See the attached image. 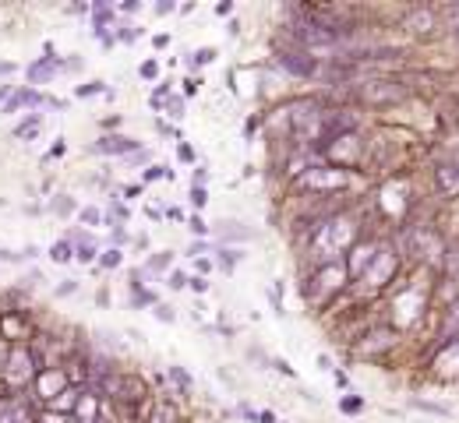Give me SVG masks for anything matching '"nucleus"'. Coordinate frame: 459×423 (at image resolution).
Returning a JSON list of instances; mask_svg holds the SVG:
<instances>
[{
  "label": "nucleus",
  "instance_id": "nucleus-1",
  "mask_svg": "<svg viewBox=\"0 0 459 423\" xmlns=\"http://www.w3.org/2000/svg\"><path fill=\"white\" fill-rule=\"evenodd\" d=\"M276 64H279L287 74H294V78H315V74H318V57H311V53L301 50V46H283V50L276 53Z\"/></svg>",
  "mask_w": 459,
  "mask_h": 423
},
{
  "label": "nucleus",
  "instance_id": "nucleus-2",
  "mask_svg": "<svg viewBox=\"0 0 459 423\" xmlns=\"http://www.w3.org/2000/svg\"><path fill=\"white\" fill-rule=\"evenodd\" d=\"M406 96V89L399 82H364L360 85V99L367 106H389V103H399Z\"/></svg>",
  "mask_w": 459,
  "mask_h": 423
},
{
  "label": "nucleus",
  "instance_id": "nucleus-3",
  "mask_svg": "<svg viewBox=\"0 0 459 423\" xmlns=\"http://www.w3.org/2000/svg\"><path fill=\"white\" fill-rule=\"evenodd\" d=\"M343 183H346L343 166H311L301 176V187H311V190H339Z\"/></svg>",
  "mask_w": 459,
  "mask_h": 423
},
{
  "label": "nucleus",
  "instance_id": "nucleus-4",
  "mask_svg": "<svg viewBox=\"0 0 459 423\" xmlns=\"http://www.w3.org/2000/svg\"><path fill=\"white\" fill-rule=\"evenodd\" d=\"M92 152H99V155H134V152H142V141H134L127 134H103L92 145Z\"/></svg>",
  "mask_w": 459,
  "mask_h": 423
},
{
  "label": "nucleus",
  "instance_id": "nucleus-5",
  "mask_svg": "<svg viewBox=\"0 0 459 423\" xmlns=\"http://www.w3.org/2000/svg\"><path fill=\"white\" fill-rule=\"evenodd\" d=\"M378 244H357L353 251H350V261H346V275L350 279H364V272L371 268V261L378 258Z\"/></svg>",
  "mask_w": 459,
  "mask_h": 423
},
{
  "label": "nucleus",
  "instance_id": "nucleus-6",
  "mask_svg": "<svg viewBox=\"0 0 459 423\" xmlns=\"http://www.w3.org/2000/svg\"><path fill=\"white\" fill-rule=\"evenodd\" d=\"M392 272H396V254H392V251H378V258H375L371 268L364 272V282H371V286H385V282L392 279Z\"/></svg>",
  "mask_w": 459,
  "mask_h": 423
},
{
  "label": "nucleus",
  "instance_id": "nucleus-7",
  "mask_svg": "<svg viewBox=\"0 0 459 423\" xmlns=\"http://www.w3.org/2000/svg\"><path fill=\"white\" fill-rule=\"evenodd\" d=\"M434 187L441 197H459V166L455 162L434 166Z\"/></svg>",
  "mask_w": 459,
  "mask_h": 423
},
{
  "label": "nucleus",
  "instance_id": "nucleus-8",
  "mask_svg": "<svg viewBox=\"0 0 459 423\" xmlns=\"http://www.w3.org/2000/svg\"><path fill=\"white\" fill-rule=\"evenodd\" d=\"M61 67H64V64H61V60L54 57V50L46 46V57H43V60H36V64H29L25 78H29L32 85H43V82H50V78H54V74H57Z\"/></svg>",
  "mask_w": 459,
  "mask_h": 423
},
{
  "label": "nucleus",
  "instance_id": "nucleus-9",
  "mask_svg": "<svg viewBox=\"0 0 459 423\" xmlns=\"http://www.w3.org/2000/svg\"><path fill=\"white\" fill-rule=\"evenodd\" d=\"M406 29L417 32V36L434 32V29H438V11H434V8H417V11H410V15H406Z\"/></svg>",
  "mask_w": 459,
  "mask_h": 423
},
{
  "label": "nucleus",
  "instance_id": "nucleus-10",
  "mask_svg": "<svg viewBox=\"0 0 459 423\" xmlns=\"http://www.w3.org/2000/svg\"><path fill=\"white\" fill-rule=\"evenodd\" d=\"M215 261H219V268L230 275V272L237 268V261H244V251H237V247H219V251H215Z\"/></svg>",
  "mask_w": 459,
  "mask_h": 423
},
{
  "label": "nucleus",
  "instance_id": "nucleus-11",
  "mask_svg": "<svg viewBox=\"0 0 459 423\" xmlns=\"http://www.w3.org/2000/svg\"><path fill=\"white\" fill-rule=\"evenodd\" d=\"M219 233H222V240H251L255 237V230H244L241 223H219Z\"/></svg>",
  "mask_w": 459,
  "mask_h": 423
},
{
  "label": "nucleus",
  "instance_id": "nucleus-12",
  "mask_svg": "<svg viewBox=\"0 0 459 423\" xmlns=\"http://www.w3.org/2000/svg\"><path fill=\"white\" fill-rule=\"evenodd\" d=\"M212 60H215V50H212V46H201L198 53H191V57H187V67H191V71H198L201 64H212Z\"/></svg>",
  "mask_w": 459,
  "mask_h": 423
},
{
  "label": "nucleus",
  "instance_id": "nucleus-13",
  "mask_svg": "<svg viewBox=\"0 0 459 423\" xmlns=\"http://www.w3.org/2000/svg\"><path fill=\"white\" fill-rule=\"evenodd\" d=\"M39 124H43V117H39V113H32L29 120H22V124L15 127V138H32V134L39 131Z\"/></svg>",
  "mask_w": 459,
  "mask_h": 423
},
{
  "label": "nucleus",
  "instance_id": "nucleus-14",
  "mask_svg": "<svg viewBox=\"0 0 459 423\" xmlns=\"http://www.w3.org/2000/svg\"><path fill=\"white\" fill-rule=\"evenodd\" d=\"M71 258H75V251H71V244H68V240H61V244H54V247H50V261L64 265V261H71Z\"/></svg>",
  "mask_w": 459,
  "mask_h": 423
},
{
  "label": "nucleus",
  "instance_id": "nucleus-15",
  "mask_svg": "<svg viewBox=\"0 0 459 423\" xmlns=\"http://www.w3.org/2000/svg\"><path fill=\"white\" fill-rule=\"evenodd\" d=\"M106 92V82H85V85H75V96L78 99H89V96H99Z\"/></svg>",
  "mask_w": 459,
  "mask_h": 423
},
{
  "label": "nucleus",
  "instance_id": "nucleus-16",
  "mask_svg": "<svg viewBox=\"0 0 459 423\" xmlns=\"http://www.w3.org/2000/svg\"><path fill=\"white\" fill-rule=\"evenodd\" d=\"M152 180H173V169H166V166H149V169L142 173V183H152Z\"/></svg>",
  "mask_w": 459,
  "mask_h": 423
},
{
  "label": "nucleus",
  "instance_id": "nucleus-17",
  "mask_svg": "<svg viewBox=\"0 0 459 423\" xmlns=\"http://www.w3.org/2000/svg\"><path fill=\"white\" fill-rule=\"evenodd\" d=\"M339 409H343L346 416H357V412L364 409V398H360V395H343V398H339Z\"/></svg>",
  "mask_w": 459,
  "mask_h": 423
},
{
  "label": "nucleus",
  "instance_id": "nucleus-18",
  "mask_svg": "<svg viewBox=\"0 0 459 423\" xmlns=\"http://www.w3.org/2000/svg\"><path fill=\"white\" fill-rule=\"evenodd\" d=\"M410 405H413V409H420V412H431V416H448V405H438V402H424V398H413Z\"/></svg>",
  "mask_w": 459,
  "mask_h": 423
},
{
  "label": "nucleus",
  "instance_id": "nucleus-19",
  "mask_svg": "<svg viewBox=\"0 0 459 423\" xmlns=\"http://www.w3.org/2000/svg\"><path fill=\"white\" fill-rule=\"evenodd\" d=\"M22 106H29V89H22L18 96H11L4 106H0V113H15V110H22Z\"/></svg>",
  "mask_w": 459,
  "mask_h": 423
},
{
  "label": "nucleus",
  "instance_id": "nucleus-20",
  "mask_svg": "<svg viewBox=\"0 0 459 423\" xmlns=\"http://www.w3.org/2000/svg\"><path fill=\"white\" fill-rule=\"evenodd\" d=\"M99 265H103V268H120V265H124V254H120V247H110V251L99 258Z\"/></svg>",
  "mask_w": 459,
  "mask_h": 423
},
{
  "label": "nucleus",
  "instance_id": "nucleus-21",
  "mask_svg": "<svg viewBox=\"0 0 459 423\" xmlns=\"http://www.w3.org/2000/svg\"><path fill=\"white\" fill-rule=\"evenodd\" d=\"M187 230H191L194 237H208V223H205L201 216H191V219H187Z\"/></svg>",
  "mask_w": 459,
  "mask_h": 423
},
{
  "label": "nucleus",
  "instance_id": "nucleus-22",
  "mask_svg": "<svg viewBox=\"0 0 459 423\" xmlns=\"http://www.w3.org/2000/svg\"><path fill=\"white\" fill-rule=\"evenodd\" d=\"M75 258L85 265V261H96V244H78V251H75Z\"/></svg>",
  "mask_w": 459,
  "mask_h": 423
},
{
  "label": "nucleus",
  "instance_id": "nucleus-23",
  "mask_svg": "<svg viewBox=\"0 0 459 423\" xmlns=\"http://www.w3.org/2000/svg\"><path fill=\"white\" fill-rule=\"evenodd\" d=\"M54 212H57V216H71V212H75V201H71V197H64V194H61V197H57V201H54Z\"/></svg>",
  "mask_w": 459,
  "mask_h": 423
},
{
  "label": "nucleus",
  "instance_id": "nucleus-24",
  "mask_svg": "<svg viewBox=\"0 0 459 423\" xmlns=\"http://www.w3.org/2000/svg\"><path fill=\"white\" fill-rule=\"evenodd\" d=\"M82 223L99 226V223H103V212H99V208H82Z\"/></svg>",
  "mask_w": 459,
  "mask_h": 423
},
{
  "label": "nucleus",
  "instance_id": "nucleus-25",
  "mask_svg": "<svg viewBox=\"0 0 459 423\" xmlns=\"http://www.w3.org/2000/svg\"><path fill=\"white\" fill-rule=\"evenodd\" d=\"M166 110H170V117H184V99H180V96H170V99H166Z\"/></svg>",
  "mask_w": 459,
  "mask_h": 423
},
{
  "label": "nucleus",
  "instance_id": "nucleus-26",
  "mask_svg": "<svg viewBox=\"0 0 459 423\" xmlns=\"http://www.w3.org/2000/svg\"><path fill=\"white\" fill-rule=\"evenodd\" d=\"M205 201H208V190H205V187H191V204H194V208H205Z\"/></svg>",
  "mask_w": 459,
  "mask_h": 423
},
{
  "label": "nucleus",
  "instance_id": "nucleus-27",
  "mask_svg": "<svg viewBox=\"0 0 459 423\" xmlns=\"http://www.w3.org/2000/svg\"><path fill=\"white\" fill-rule=\"evenodd\" d=\"M131 307H156V297H152V293H134V297H131Z\"/></svg>",
  "mask_w": 459,
  "mask_h": 423
},
{
  "label": "nucleus",
  "instance_id": "nucleus-28",
  "mask_svg": "<svg viewBox=\"0 0 459 423\" xmlns=\"http://www.w3.org/2000/svg\"><path fill=\"white\" fill-rule=\"evenodd\" d=\"M170 377H173V381H177V384H180V388H184V391H187V388H191V377H187V374H184V370H180V367H170Z\"/></svg>",
  "mask_w": 459,
  "mask_h": 423
},
{
  "label": "nucleus",
  "instance_id": "nucleus-29",
  "mask_svg": "<svg viewBox=\"0 0 459 423\" xmlns=\"http://www.w3.org/2000/svg\"><path fill=\"white\" fill-rule=\"evenodd\" d=\"M149 268H152V272H163V268H170V254H156V258L149 261Z\"/></svg>",
  "mask_w": 459,
  "mask_h": 423
},
{
  "label": "nucleus",
  "instance_id": "nucleus-30",
  "mask_svg": "<svg viewBox=\"0 0 459 423\" xmlns=\"http://www.w3.org/2000/svg\"><path fill=\"white\" fill-rule=\"evenodd\" d=\"M156 318H159V321H170V325H173V318H177V314H173V307H166V304H156Z\"/></svg>",
  "mask_w": 459,
  "mask_h": 423
},
{
  "label": "nucleus",
  "instance_id": "nucleus-31",
  "mask_svg": "<svg viewBox=\"0 0 459 423\" xmlns=\"http://www.w3.org/2000/svg\"><path fill=\"white\" fill-rule=\"evenodd\" d=\"M187 286H191L194 293H205V289H208V279H205V275H194V279H187Z\"/></svg>",
  "mask_w": 459,
  "mask_h": 423
},
{
  "label": "nucleus",
  "instance_id": "nucleus-32",
  "mask_svg": "<svg viewBox=\"0 0 459 423\" xmlns=\"http://www.w3.org/2000/svg\"><path fill=\"white\" fill-rule=\"evenodd\" d=\"M156 74H159V67H156V60H145V64H142V78H149V82H152Z\"/></svg>",
  "mask_w": 459,
  "mask_h": 423
},
{
  "label": "nucleus",
  "instance_id": "nucleus-33",
  "mask_svg": "<svg viewBox=\"0 0 459 423\" xmlns=\"http://www.w3.org/2000/svg\"><path fill=\"white\" fill-rule=\"evenodd\" d=\"M75 289H78V282H75V279H64V286H57V297H71Z\"/></svg>",
  "mask_w": 459,
  "mask_h": 423
},
{
  "label": "nucleus",
  "instance_id": "nucleus-34",
  "mask_svg": "<svg viewBox=\"0 0 459 423\" xmlns=\"http://www.w3.org/2000/svg\"><path fill=\"white\" fill-rule=\"evenodd\" d=\"M272 367H276L279 374H287V377H297V370H294V367H290L287 360H272Z\"/></svg>",
  "mask_w": 459,
  "mask_h": 423
},
{
  "label": "nucleus",
  "instance_id": "nucleus-35",
  "mask_svg": "<svg viewBox=\"0 0 459 423\" xmlns=\"http://www.w3.org/2000/svg\"><path fill=\"white\" fill-rule=\"evenodd\" d=\"M0 261H8V265H18V261H25V254H15V251H0Z\"/></svg>",
  "mask_w": 459,
  "mask_h": 423
},
{
  "label": "nucleus",
  "instance_id": "nucleus-36",
  "mask_svg": "<svg viewBox=\"0 0 459 423\" xmlns=\"http://www.w3.org/2000/svg\"><path fill=\"white\" fill-rule=\"evenodd\" d=\"M215 15H219V18L234 15V0H222V4H215Z\"/></svg>",
  "mask_w": 459,
  "mask_h": 423
},
{
  "label": "nucleus",
  "instance_id": "nucleus-37",
  "mask_svg": "<svg viewBox=\"0 0 459 423\" xmlns=\"http://www.w3.org/2000/svg\"><path fill=\"white\" fill-rule=\"evenodd\" d=\"M177 155H180V162H194V148H191V145H180Z\"/></svg>",
  "mask_w": 459,
  "mask_h": 423
},
{
  "label": "nucleus",
  "instance_id": "nucleus-38",
  "mask_svg": "<svg viewBox=\"0 0 459 423\" xmlns=\"http://www.w3.org/2000/svg\"><path fill=\"white\" fill-rule=\"evenodd\" d=\"M205 183H208V169L198 166V169H194V187H205Z\"/></svg>",
  "mask_w": 459,
  "mask_h": 423
},
{
  "label": "nucleus",
  "instance_id": "nucleus-39",
  "mask_svg": "<svg viewBox=\"0 0 459 423\" xmlns=\"http://www.w3.org/2000/svg\"><path fill=\"white\" fill-rule=\"evenodd\" d=\"M180 286H187L184 272H170V289H180Z\"/></svg>",
  "mask_w": 459,
  "mask_h": 423
},
{
  "label": "nucleus",
  "instance_id": "nucleus-40",
  "mask_svg": "<svg viewBox=\"0 0 459 423\" xmlns=\"http://www.w3.org/2000/svg\"><path fill=\"white\" fill-rule=\"evenodd\" d=\"M110 212H113V216H117V219H120V223H124V219H127V208H124V204H120V201H110Z\"/></svg>",
  "mask_w": 459,
  "mask_h": 423
},
{
  "label": "nucleus",
  "instance_id": "nucleus-41",
  "mask_svg": "<svg viewBox=\"0 0 459 423\" xmlns=\"http://www.w3.org/2000/svg\"><path fill=\"white\" fill-rule=\"evenodd\" d=\"M205 251H208V244H205V240H194L187 254H191V258H198V254H205Z\"/></svg>",
  "mask_w": 459,
  "mask_h": 423
},
{
  "label": "nucleus",
  "instance_id": "nucleus-42",
  "mask_svg": "<svg viewBox=\"0 0 459 423\" xmlns=\"http://www.w3.org/2000/svg\"><path fill=\"white\" fill-rule=\"evenodd\" d=\"M152 46H156V50H166V46H170V36H166V32H159V36L152 39Z\"/></svg>",
  "mask_w": 459,
  "mask_h": 423
},
{
  "label": "nucleus",
  "instance_id": "nucleus-43",
  "mask_svg": "<svg viewBox=\"0 0 459 423\" xmlns=\"http://www.w3.org/2000/svg\"><path fill=\"white\" fill-rule=\"evenodd\" d=\"M198 85H201V78H187V82H184V92H187V96H194V92H198Z\"/></svg>",
  "mask_w": 459,
  "mask_h": 423
},
{
  "label": "nucleus",
  "instance_id": "nucleus-44",
  "mask_svg": "<svg viewBox=\"0 0 459 423\" xmlns=\"http://www.w3.org/2000/svg\"><path fill=\"white\" fill-rule=\"evenodd\" d=\"M448 25L459 32V4H455V8H448Z\"/></svg>",
  "mask_w": 459,
  "mask_h": 423
},
{
  "label": "nucleus",
  "instance_id": "nucleus-45",
  "mask_svg": "<svg viewBox=\"0 0 459 423\" xmlns=\"http://www.w3.org/2000/svg\"><path fill=\"white\" fill-rule=\"evenodd\" d=\"M173 11V0H163V4H156V15H170Z\"/></svg>",
  "mask_w": 459,
  "mask_h": 423
},
{
  "label": "nucleus",
  "instance_id": "nucleus-46",
  "mask_svg": "<svg viewBox=\"0 0 459 423\" xmlns=\"http://www.w3.org/2000/svg\"><path fill=\"white\" fill-rule=\"evenodd\" d=\"M269 304H272V311L283 318V304H279V297H276V293H269Z\"/></svg>",
  "mask_w": 459,
  "mask_h": 423
},
{
  "label": "nucleus",
  "instance_id": "nucleus-47",
  "mask_svg": "<svg viewBox=\"0 0 459 423\" xmlns=\"http://www.w3.org/2000/svg\"><path fill=\"white\" fill-rule=\"evenodd\" d=\"M258 423H276V412H269V409H262V412H258Z\"/></svg>",
  "mask_w": 459,
  "mask_h": 423
},
{
  "label": "nucleus",
  "instance_id": "nucleus-48",
  "mask_svg": "<svg viewBox=\"0 0 459 423\" xmlns=\"http://www.w3.org/2000/svg\"><path fill=\"white\" fill-rule=\"evenodd\" d=\"M22 254H25V258H29V261H32V258H39V247H36V244H29V247H25V251H22Z\"/></svg>",
  "mask_w": 459,
  "mask_h": 423
},
{
  "label": "nucleus",
  "instance_id": "nucleus-49",
  "mask_svg": "<svg viewBox=\"0 0 459 423\" xmlns=\"http://www.w3.org/2000/svg\"><path fill=\"white\" fill-rule=\"evenodd\" d=\"M255 131H258V120H255V117H251V120H248V124H244V134H255Z\"/></svg>",
  "mask_w": 459,
  "mask_h": 423
},
{
  "label": "nucleus",
  "instance_id": "nucleus-50",
  "mask_svg": "<svg viewBox=\"0 0 459 423\" xmlns=\"http://www.w3.org/2000/svg\"><path fill=\"white\" fill-rule=\"evenodd\" d=\"M124 194H127V197H138V194H142V187H138V183H131V187H124Z\"/></svg>",
  "mask_w": 459,
  "mask_h": 423
},
{
  "label": "nucleus",
  "instance_id": "nucleus-51",
  "mask_svg": "<svg viewBox=\"0 0 459 423\" xmlns=\"http://www.w3.org/2000/svg\"><path fill=\"white\" fill-rule=\"evenodd\" d=\"M0 74H15V64H0Z\"/></svg>",
  "mask_w": 459,
  "mask_h": 423
},
{
  "label": "nucleus",
  "instance_id": "nucleus-52",
  "mask_svg": "<svg viewBox=\"0 0 459 423\" xmlns=\"http://www.w3.org/2000/svg\"><path fill=\"white\" fill-rule=\"evenodd\" d=\"M11 96V85H0V99H8Z\"/></svg>",
  "mask_w": 459,
  "mask_h": 423
}]
</instances>
